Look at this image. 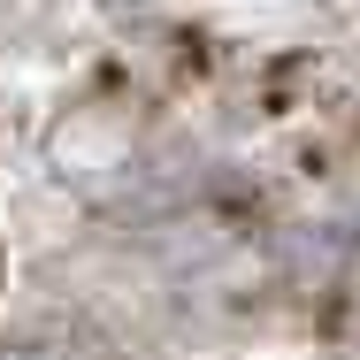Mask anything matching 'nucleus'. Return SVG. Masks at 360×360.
Returning <instances> with one entry per match:
<instances>
[{"mask_svg":"<svg viewBox=\"0 0 360 360\" xmlns=\"http://www.w3.org/2000/svg\"><path fill=\"white\" fill-rule=\"evenodd\" d=\"M0 360H123V353L84 322H31V330L0 338Z\"/></svg>","mask_w":360,"mask_h":360,"instance_id":"1","label":"nucleus"}]
</instances>
